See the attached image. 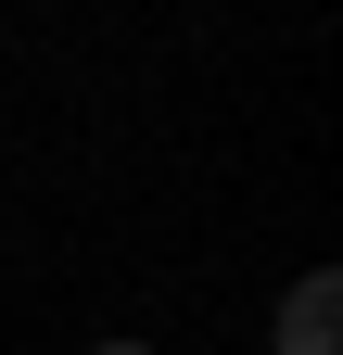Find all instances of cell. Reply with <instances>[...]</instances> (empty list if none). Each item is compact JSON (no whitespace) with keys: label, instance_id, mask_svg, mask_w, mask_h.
<instances>
[{"label":"cell","instance_id":"obj_1","mask_svg":"<svg viewBox=\"0 0 343 355\" xmlns=\"http://www.w3.org/2000/svg\"><path fill=\"white\" fill-rule=\"evenodd\" d=\"M280 355H343V279L331 266H306L280 292Z\"/></svg>","mask_w":343,"mask_h":355},{"label":"cell","instance_id":"obj_2","mask_svg":"<svg viewBox=\"0 0 343 355\" xmlns=\"http://www.w3.org/2000/svg\"><path fill=\"white\" fill-rule=\"evenodd\" d=\"M90 355H153V343H90Z\"/></svg>","mask_w":343,"mask_h":355}]
</instances>
